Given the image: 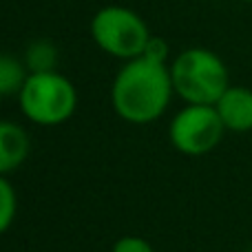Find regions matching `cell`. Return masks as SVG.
Wrapping results in <instances>:
<instances>
[{"instance_id": "cell-7", "label": "cell", "mask_w": 252, "mask_h": 252, "mask_svg": "<svg viewBox=\"0 0 252 252\" xmlns=\"http://www.w3.org/2000/svg\"><path fill=\"white\" fill-rule=\"evenodd\" d=\"M31 153V137L25 126L0 120V175L16 173Z\"/></svg>"}, {"instance_id": "cell-2", "label": "cell", "mask_w": 252, "mask_h": 252, "mask_svg": "<svg viewBox=\"0 0 252 252\" xmlns=\"http://www.w3.org/2000/svg\"><path fill=\"white\" fill-rule=\"evenodd\" d=\"M168 66L175 95L182 97L186 104H217V100L230 87L226 62L210 49H184Z\"/></svg>"}, {"instance_id": "cell-8", "label": "cell", "mask_w": 252, "mask_h": 252, "mask_svg": "<svg viewBox=\"0 0 252 252\" xmlns=\"http://www.w3.org/2000/svg\"><path fill=\"white\" fill-rule=\"evenodd\" d=\"M27 75H29V69L25 60H18L9 53H0V97L18 95Z\"/></svg>"}, {"instance_id": "cell-13", "label": "cell", "mask_w": 252, "mask_h": 252, "mask_svg": "<svg viewBox=\"0 0 252 252\" xmlns=\"http://www.w3.org/2000/svg\"><path fill=\"white\" fill-rule=\"evenodd\" d=\"M239 2H252V0H239Z\"/></svg>"}, {"instance_id": "cell-14", "label": "cell", "mask_w": 252, "mask_h": 252, "mask_svg": "<svg viewBox=\"0 0 252 252\" xmlns=\"http://www.w3.org/2000/svg\"><path fill=\"white\" fill-rule=\"evenodd\" d=\"M248 252H252V248H250V250H248Z\"/></svg>"}, {"instance_id": "cell-5", "label": "cell", "mask_w": 252, "mask_h": 252, "mask_svg": "<svg viewBox=\"0 0 252 252\" xmlns=\"http://www.w3.org/2000/svg\"><path fill=\"white\" fill-rule=\"evenodd\" d=\"M226 133L228 130L215 104H186L175 113L168 126V139L173 148L188 157L213 153Z\"/></svg>"}, {"instance_id": "cell-11", "label": "cell", "mask_w": 252, "mask_h": 252, "mask_svg": "<svg viewBox=\"0 0 252 252\" xmlns=\"http://www.w3.org/2000/svg\"><path fill=\"white\" fill-rule=\"evenodd\" d=\"M111 252H155V248H153L144 237L126 235V237H120V239L115 241Z\"/></svg>"}, {"instance_id": "cell-9", "label": "cell", "mask_w": 252, "mask_h": 252, "mask_svg": "<svg viewBox=\"0 0 252 252\" xmlns=\"http://www.w3.org/2000/svg\"><path fill=\"white\" fill-rule=\"evenodd\" d=\"M25 64L29 73H44V71H56L58 64V49L49 40H35L25 51Z\"/></svg>"}, {"instance_id": "cell-12", "label": "cell", "mask_w": 252, "mask_h": 252, "mask_svg": "<svg viewBox=\"0 0 252 252\" xmlns=\"http://www.w3.org/2000/svg\"><path fill=\"white\" fill-rule=\"evenodd\" d=\"M168 56H170V49H168V44H166V40L159 38V35H151L146 49H144V58L161 62V64H168Z\"/></svg>"}, {"instance_id": "cell-3", "label": "cell", "mask_w": 252, "mask_h": 252, "mask_svg": "<svg viewBox=\"0 0 252 252\" xmlns=\"http://www.w3.org/2000/svg\"><path fill=\"white\" fill-rule=\"evenodd\" d=\"M22 115L35 126H60L73 118L78 91L66 75L58 71L29 73L18 93Z\"/></svg>"}, {"instance_id": "cell-1", "label": "cell", "mask_w": 252, "mask_h": 252, "mask_svg": "<svg viewBox=\"0 0 252 252\" xmlns=\"http://www.w3.org/2000/svg\"><path fill=\"white\" fill-rule=\"evenodd\" d=\"M175 95L170 66L139 56L124 62L111 84V106L128 124H151L166 113Z\"/></svg>"}, {"instance_id": "cell-4", "label": "cell", "mask_w": 252, "mask_h": 252, "mask_svg": "<svg viewBox=\"0 0 252 252\" xmlns=\"http://www.w3.org/2000/svg\"><path fill=\"white\" fill-rule=\"evenodd\" d=\"M151 35L144 18L128 7L111 4L91 18V38L97 49L124 62L144 56Z\"/></svg>"}, {"instance_id": "cell-10", "label": "cell", "mask_w": 252, "mask_h": 252, "mask_svg": "<svg viewBox=\"0 0 252 252\" xmlns=\"http://www.w3.org/2000/svg\"><path fill=\"white\" fill-rule=\"evenodd\" d=\"M18 213V195L13 190V184L4 175H0V235L13 226V219Z\"/></svg>"}, {"instance_id": "cell-6", "label": "cell", "mask_w": 252, "mask_h": 252, "mask_svg": "<svg viewBox=\"0 0 252 252\" xmlns=\"http://www.w3.org/2000/svg\"><path fill=\"white\" fill-rule=\"evenodd\" d=\"M228 133H250L252 130V89L228 87L215 104Z\"/></svg>"}]
</instances>
